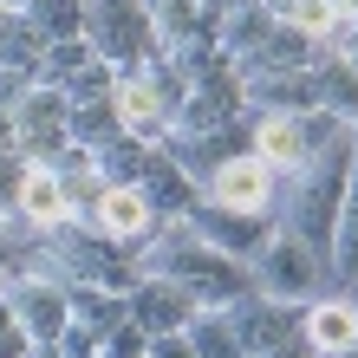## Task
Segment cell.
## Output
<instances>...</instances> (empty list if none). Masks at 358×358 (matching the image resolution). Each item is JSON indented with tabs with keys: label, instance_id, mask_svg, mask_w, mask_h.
<instances>
[{
	"label": "cell",
	"instance_id": "6da1fadb",
	"mask_svg": "<svg viewBox=\"0 0 358 358\" xmlns=\"http://www.w3.org/2000/svg\"><path fill=\"white\" fill-rule=\"evenodd\" d=\"M248 287L267 293V300H287V306H313L320 293H332V273H326V255L306 248L300 235L273 228L267 248L248 261Z\"/></svg>",
	"mask_w": 358,
	"mask_h": 358
},
{
	"label": "cell",
	"instance_id": "7a4b0ae2",
	"mask_svg": "<svg viewBox=\"0 0 358 358\" xmlns=\"http://www.w3.org/2000/svg\"><path fill=\"white\" fill-rule=\"evenodd\" d=\"M85 46L104 59V66L131 72L157 52V27L143 0H85Z\"/></svg>",
	"mask_w": 358,
	"mask_h": 358
},
{
	"label": "cell",
	"instance_id": "3957f363",
	"mask_svg": "<svg viewBox=\"0 0 358 358\" xmlns=\"http://www.w3.org/2000/svg\"><path fill=\"white\" fill-rule=\"evenodd\" d=\"M182 228H189L196 241L222 248V255H235V261H255L280 222H273L267 208H228V202H215V196H196V208L182 215Z\"/></svg>",
	"mask_w": 358,
	"mask_h": 358
},
{
	"label": "cell",
	"instance_id": "277c9868",
	"mask_svg": "<svg viewBox=\"0 0 358 358\" xmlns=\"http://www.w3.org/2000/svg\"><path fill=\"white\" fill-rule=\"evenodd\" d=\"M7 124H13V150L27 157V163H52L72 143L66 137V92H52V85H33L7 111Z\"/></svg>",
	"mask_w": 358,
	"mask_h": 358
},
{
	"label": "cell",
	"instance_id": "5b68a950",
	"mask_svg": "<svg viewBox=\"0 0 358 358\" xmlns=\"http://www.w3.org/2000/svg\"><path fill=\"white\" fill-rule=\"evenodd\" d=\"M7 306L20 332H27L33 345H52L59 332L72 326V300H66V280H52V273H13L7 280Z\"/></svg>",
	"mask_w": 358,
	"mask_h": 358
},
{
	"label": "cell",
	"instance_id": "8992f818",
	"mask_svg": "<svg viewBox=\"0 0 358 358\" xmlns=\"http://www.w3.org/2000/svg\"><path fill=\"white\" fill-rule=\"evenodd\" d=\"M241 117H248L241 72H228V78H202V85H189V92H182L176 117H170V131H228V124H241Z\"/></svg>",
	"mask_w": 358,
	"mask_h": 358
},
{
	"label": "cell",
	"instance_id": "52a82bcc",
	"mask_svg": "<svg viewBox=\"0 0 358 358\" xmlns=\"http://www.w3.org/2000/svg\"><path fill=\"white\" fill-rule=\"evenodd\" d=\"M248 150H255L273 176H293L306 150V131H300V111H248Z\"/></svg>",
	"mask_w": 358,
	"mask_h": 358
},
{
	"label": "cell",
	"instance_id": "ba28073f",
	"mask_svg": "<svg viewBox=\"0 0 358 358\" xmlns=\"http://www.w3.org/2000/svg\"><path fill=\"white\" fill-rule=\"evenodd\" d=\"M131 320L150 332V339H170V332H182L189 320H196V300H189L170 273H143V280L131 287Z\"/></svg>",
	"mask_w": 358,
	"mask_h": 358
},
{
	"label": "cell",
	"instance_id": "9c48e42d",
	"mask_svg": "<svg viewBox=\"0 0 358 358\" xmlns=\"http://www.w3.org/2000/svg\"><path fill=\"white\" fill-rule=\"evenodd\" d=\"M202 196H215L228 208H267V215H273V170H267L255 150H241V157H228L222 170L208 176Z\"/></svg>",
	"mask_w": 358,
	"mask_h": 358
},
{
	"label": "cell",
	"instance_id": "30bf717a",
	"mask_svg": "<svg viewBox=\"0 0 358 358\" xmlns=\"http://www.w3.org/2000/svg\"><path fill=\"white\" fill-rule=\"evenodd\" d=\"M300 326H306V345L320 352V358L358 352V300H352V293H326V300H313Z\"/></svg>",
	"mask_w": 358,
	"mask_h": 358
},
{
	"label": "cell",
	"instance_id": "8fae6325",
	"mask_svg": "<svg viewBox=\"0 0 358 358\" xmlns=\"http://www.w3.org/2000/svg\"><path fill=\"white\" fill-rule=\"evenodd\" d=\"M111 241L124 248H137V241H150L157 235V208L143 202V189L137 182H117V189H104V202H98V215H92Z\"/></svg>",
	"mask_w": 358,
	"mask_h": 358
},
{
	"label": "cell",
	"instance_id": "7c38bea8",
	"mask_svg": "<svg viewBox=\"0 0 358 358\" xmlns=\"http://www.w3.org/2000/svg\"><path fill=\"white\" fill-rule=\"evenodd\" d=\"M137 189H143V202H150V208H157V228H163V222H182V215H189V208H196V196H202V189H196V182H189V176L176 170V163H170V157H163V143H157V150H150V170H143V176H137Z\"/></svg>",
	"mask_w": 358,
	"mask_h": 358
},
{
	"label": "cell",
	"instance_id": "4fadbf2b",
	"mask_svg": "<svg viewBox=\"0 0 358 358\" xmlns=\"http://www.w3.org/2000/svg\"><path fill=\"white\" fill-rule=\"evenodd\" d=\"M267 33H273V13L261 7V0H241V7H222L215 13V46L235 59V66H248V59L267 46Z\"/></svg>",
	"mask_w": 358,
	"mask_h": 358
},
{
	"label": "cell",
	"instance_id": "5bb4252c",
	"mask_svg": "<svg viewBox=\"0 0 358 358\" xmlns=\"http://www.w3.org/2000/svg\"><path fill=\"white\" fill-rule=\"evenodd\" d=\"M306 92H313V104L320 111H332V117H358V66L352 59H339V52H320L313 59V72H306Z\"/></svg>",
	"mask_w": 358,
	"mask_h": 358
},
{
	"label": "cell",
	"instance_id": "9a60e30c",
	"mask_svg": "<svg viewBox=\"0 0 358 358\" xmlns=\"http://www.w3.org/2000/svg\"><path fill=\"white\" fill-rule=\"evenodd\" d=\"M13 215L27 222V228H59L66 222V189H59L52 170H39V163H27V176H20V196H13Z\"/></svg>",
	"mask_w": 358,
	"mask_h": 358
},
{
	"label": "cell",
	"instance_id": "2e32d148",
	"mask_svg": "<svg viewBox=\"0 0 358 358\" xmlns=\"http://www.w3.org/2000/svg\"><path fill=\"white\" fill-rule=\"evenodd\" d=\"M320 33H300V27H280L273 20V33H267V46L248 59L255 72H313V59H320Z\"/></svg>",
	"mask_w": 358,
	"mask_h": 358
},
{
	"label": "cell",
	"instance_id": "e0dca14e",
	"mask_svg": "<svg viewBox=\"0 0 358 358\" xmlns=\"http://www.w3.org/2000/svg\"><path fill=\"white\" fill-rule=\"evenodd\" d=\"M150 7V27H157V46H176L189 33H215V0H143Z\"/></svg>",
	"mask_w": 358,
	"mask_h": 358
},
{
	"label": "cell",
	"instance_id": "ac0fdd59",
	"mask_svg": "<svg viewBox=\"0 0 358 358\" xmlns=\"http://www.w3.org/2000/svg\"><path fill=\"white\" fill-rule=\"evenodd\" d=\"M182 339H189L196 358H248L235 320H228V306H196V320L182 326Z\"/></svg>",
	"mask_w": 358,
	"mask_h": 358
},
{
	"label": "cell",
	"instance_id": "d6986e66",
	"mask_svg": "<svg viewBox=\"0 0 358 358\" xmlns=\"http://www.w3.org/2000/svg\"><path fill=\"white\" fill-rule=\"evenodd\" d=\"M66 300H72V320L92 326L98 339L131 320V293H111V287H66Z\"/></svg>",
	"mask_w": 358,
	"mask_h": 358
},
{
	"label": "cell",
	"instance_id": "ffe728a7",
	"mask_svg": "<svg viewBox=\"0 0 358 358\" xmlns=\"http://www.w3.org/2000/svg\"><path fill=\"white\" fill-rule=\"evenodd\" d=\"M150 150H157V143H143V137H131V131H117V137H104L98 150H92V163H98V176L117 189V182H137L143 170H150Z\"/></svg>",
	"mask_w": 358,
	"mask_h": 358
},
{
	"label": "cell",
	"instance_id": "44dd1931",
	"mask_svg": "<svg viewBox=\"0 0 358 358\" xmlns=\"http://www.w3.org/2000/svg\"><path fill=\"white\" fill-rule=\"evenodd\" d=\"M117 104L111 98H85V104H66V137L78 143V150H98L104 137H117Z\"/></svg>",
	"mask_w": 358,
	"mask_h": 358
},
{
	"label": "cell",
	"instance_id": "7402d4cb",
	"mask_svg": "<svg viewBox=\"0 0 358 358\" xmlns=\"http://www.w3.org/2000/svg\"><path fill=\"white\" fill-rule=\"evenodd\" d=\"M92 59H98V52L85 46V39H52V46L39 52V72H33V85H52V92H66L72 78L92 66Z\"/></svg>",
	"mask_w": 358,
	"mask_h": 358
},
{
	"label": "cell",
	"instance_id": "603a6c76",
	"mask_svg": "<svg viewBox=\"0 0 358 358\" xmlns=\"http://www.w3.org/2000/svg\"><path fill=\"white\" fill-rule=\"evenodd\" d=\"M27 27L46 39H85V0H33L27 7Z\"/></svg>",
	"mask_w": 358,
	"mask_h": 358
},
{
	"label": "cell",
	"instance_id": "cb8c5ba5",
	"mask_svg": "<svg viewBox=\"0 0 358 358\" xmlns=\"http://www.w3.org/2000/svg\"><path fill=\"white\" fill-rule=\"evenodd\" d=\"M39 52H46V39L27 27V13H13V20H7V33H0V66H13V72H39Z\"/></svg>",
	"mask_w": 358,
	"mask_h": 358
},
{
	"label": "cell",
	"instance_id": "d4e9b609",
	"mask_svg": "<svg viewBox=\"0 0 358 358\" xmlns=\"http://www.w3.org/2000/svg\"><path fill=\"white\" fill-rule=\"evenodd\" d=\"M261 7L280 20V27H300V33H326L332 27V0H261Z\"/></svg>",
	"mask_w": 358,
	"mask_h": 358
},
{
	"label": "cell",
	"instance_id": "484cf974",
	"mask_svg": "<svg viewBox=\"0 0 358 358\" xmlns=\"http://www.w3.org/2000/svg\"><path fill=\"white\" fill-rule=\"evenodd\" d=\"M52 358H98V332L72 320V326H66V332L52 339Z\"/></svg>",
	"mask_w": 358,
	"mask_h": 358
},
{
	"label": "cell",
	"instance_id": "4316f807",
	"mask_svg": "<svg viewBox=\"0 0 358 358\" xmlns=\"http://www.w3.org/2000/svg\"><path fill=\"white\" fill-rule=\"evenodd\" d=\"M20 176H27V157H20L13 143H0V202H7V208L20 196Z\"/></svg>",
	"mask_w": 358,
	"mask_h": 358
},
{
	"label": "cell",
	"instance_id": "83f0119b",
	"mask_svg": "<svg viewBox=\"0 0 358 358\" xmlns=\"http://www.w3.org/2000/svg\"><path fill=\"white\" fill-rule=\"evenodd\" d=\"M33 92V72H13V66H0V111H13L20 98Z\"/></svg>",
	"mask_w": 358,
	"mask_h": 358
},
{
	"label": "cell",
	"instance_id": "f1b7e54d",
	"mask_svg": "<svg viewBox=\"0 0 358 358\" xmlns=\"http://www.w3.org/2000/svg\"><path fill=\"white\" fill-rule=\"evenodd\" d=\"M143 358H196V352H189L182 332H170V339H150V352H143Z\"/></svg>",
	"mask_w": 358,
	"mask_h": 358
},
{
	"label": "cell",
	"instance_id": "f546056e",
	"mask_svg": "<svg viewBox=\"0 0 358 358\" xmlns=\"http://www.w3.org/2000/svg\"><path fill=\"white\" fill-rule=\"evenodd\" d=\"M0 7H7V13H27V7H33V0H0Z\"/></svg>",
	"mask_w": 358,
	"mask_h": 358
},
{
	"label": "cell",
	"instance_id": "4dcf8cb0",
	"mask_svg": "<svg viewBox=\"0 0 358 358\" xmlns=\"http://www.w3.org/2000/svg\"><path fill=\"white\" fill-rule=\"evenodd\" d=\"M352 7H358V0H332V13H352Z\"/></svg>",
	"mask_w": 358,
	"mask_h": 358
},
{
	"label": "cell",
	"instance_id": "1f68e13d",
	"mask_svg": "<svg viewBox=\"0 0 358 358\" xmlns=\"http://www.w3.org/2000/svg\"><path fill=\"white\" fill-rule=\"evenodd\" d=\"M7 20H13V13H7V7H0V33H7Z\"/></svg>",
	"mask_w": 358,
	"mask_h": 358
},
{
	"label": "cell",
	"instance_id": "d6a6232c",
	"mask_svg": "<svg viewBox=\"0 0 358 358\" xmlns=\"http://www.w3.org/2000/svg\"><path fill=\"white\" fill-rule=\"evenodd\" d=\"M215 7H241V0H215Z\"/></svg>",
	"mask_w": 358,
	"mask_h": 358
},
{
	"label": "cell",
	"instance_id": "836d02e7",
	"mask_svg": "<svg viewBox=\"0 0 358 358\" xmlns=\"http://www.w3.org/2000/svg\"><path fill=\"white\" fill-rule=\"evenodd\" d=\"M352 143H358V117H352Z\"/></svg>",
	"mask_w": 358,
	"mask_h": 358
}]
</instances>
